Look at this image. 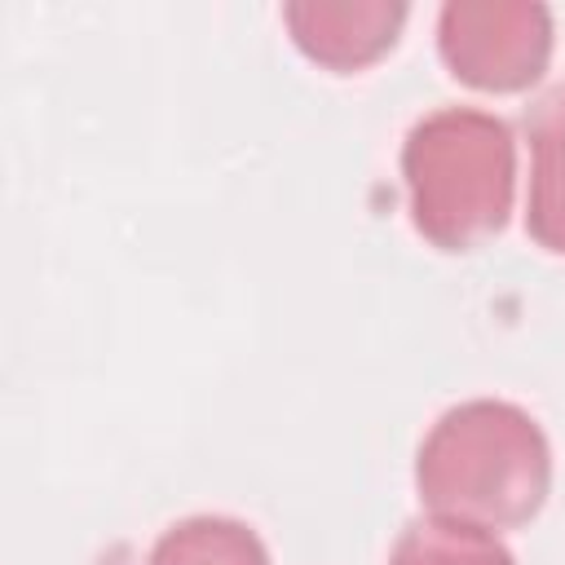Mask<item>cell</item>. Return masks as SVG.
I'll return each mask as SVG.
<instances>
[{
	"instance_id": "1",
	"label": "cell",
	"mask_w": 565,
	"mask_h": 565,
	"mask_svg": "<svg viewBox=\"0 0 565 565\" xmlns=\"http://www.w3.org/2000/svg\"><path fill=\"white\" fill-rule=\"evenodd\" d=\"M415 490L433 516L512 530L539 516L552 490V446L539 419L503 397L450 406L415 455Z\"/></svg>"
},
{
	"instance_id": "4",
	"label": "cell",
	"mask_w": 565,
	"mask_h": 565,
	"mask_svg": "<svg viewBox=\"0 0 565 565\" xmlns=\"http://www.w3.org/2000/svg\"><path fill=\"white\" fill-rule=\"evenodd\" d=\"M282 22L296 49L327 71H362L380 62L406 22L402 0H291Z\"/></svg>"
},
{
	"instance_id": "7",
	"label": "cell",
	"mask_w": 565,
	"mask_h": 565,
	"mask_svg": "<svg viewBox=\"0 0 565 565\" xmlns=\"http://www.w3.org/2000/svg\"><path fill=\"white\" fill-rule=\"evenodd\" d=\"M388 565H516V556L494 530L428 512L397 534Z\"/></svg>"
},
{
	"instance_id": "2",
	"label": "cell",
	"mask_w": 565,
	"mask_h": 565,
	"mask_svg": "<svg viewBox=\"0 0 565 565\" xmlns=\"http://www.w3.org/2000/svg\"><path fill=\"white\" fill-rule=\"evenodd\" d=\"M411 225L441 252H472L508 225L516 137L477 106H437L402 141Z\"/></svg>"
},
{
	"instance_id": "3",
	"label": "cell",
	"mask_w": 565,
	"mask_h": 565,
	"mask_svg": "<svg viewBox=\"0 0 565 565\" xmlns=\"http://www.w3.org/2000/svg\"><path fill=\"white\" fill-rule=\"evenodd\" d=\"M552 9L539 0H446L437 49L455 79L481 93H521L552 62Z\"/></svg>"
},
{
	"instance_id": "5",
	"label": "cell",
	"mask_w": 565,
	"mask_h": 565,
	"mask_svg": "<svg viewBox=\"0 0 565 565\" xmlns=\"http://www.w3.org/2000/svg\"><path fill=\"white\" fill-rule=\"evenodd\" d=\"M525 230L539 247L565 256V84H552L525 110Z\"/></svg>"
},
{
	"instance_id": "6",
	"label": "cell",
	"mask_w": 565,
	"mask_h": 565,
	"mask_svg": "<svg viewBox=\"0 0 565 565\" xmlns=\"http://www.w3.org/2000/svg\"><path fill=\"white\" fill-rule=\"evenodd\" d=\"M146 565H274L260 534L238 516H185L168 525Z\"/></svg>"
}]
</instances>
